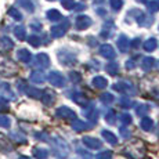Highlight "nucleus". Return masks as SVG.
I'll list each match as a JSON object with an SVG mask.
<instances>
[{"instance_id":"obj_2","label":"nucleus","mask_w":159,"mask_h":159,"mask_svg":"<svg viewBox=\"0 0 159 159\" xmlns=\"http://www.w3.org/2000/svg\"><path fill=\"white\" fill-rule=\"evenodd\" d=\"M48 62H50V60H48V57L46 56V54H38L36 58H35L36 66H40V68H46V66H48Z\"/></svg>"},{"instance_id":"obj_23","label":"nucleus","mask_w":159,"mask_h":159,"mask_svg":"<svg viewBox=\"0 0 159 159\" xmlns=\"http://www.w3.org/2000/svg\"><path fill=\"white\" fill-rule=\"evenodd\" d=\"M3 87V83H0V89H2Z\"/></svg>"},{"instance_id":"obj_17","label":"nucleus","mask_w":159,"mask_h":159,"mask_svg":"<svg viewBox=\"0 0 159 159\" xmlns=\"http://www.w3.org/2000/svg\"><path fill=\"white\" fill-rule=\"evenodd\" d=\"M43 102H44V104H47V105H48V104L53 102V94L46 93V94H44V97H43Z\"/></svg>"},{"instance_id":"obj_8","label":"nucleus","mask_w":159,"mask_h":159,"mask_svg":"<svg viewBox=\"0 0 159 159\" xmlns=\"http://www.w3.org/2000/svg\"><path fill=\"white\" fill-rule=\"evenodd\" d=\"M8 14H10V17H13L14 20H17V21L22 20V15H21V13L17 10V8H10V10H8Z\"/></svg>"},{"instance_id":"obj_5","label":"nucleus","mask_w":159,"mask_h":159,"mask_svg":"<svg viewBox=\"0 0 159 159\" xmlns=\"http://www.w3.org/2000/svg\"><path fill=\"white\" fill-rule=\"evenodd\" d=\"M30 80L35 82V83H42V82H44V73L43 72H32V75H30Z\"/></svg>"},{"instance_id":"obj_18","label":"nucleus","mask_w":159,"mask_h":159,"mask_svg":"<svg viewBox=\"0 0 159 159\" xmlns=\"http://www.w3.org/2000/svg\"><path fill=\"white\" fill-rule=\"evenodd\" d=\"M94 83H97V86H98V87H104V86H105V80H104L102 78H96V79H94Z\"/></svg>"},{"instance_id":"obj_9","label":"nucleus","mask_w":159,"mask_h":159,"mask_svg":"<svg viewBox=\"0 0 159 159\" xmlns=\"http://www.w3.org/2000/svg\"><path fill=\"white\" fill-rule=\"evenodd\" d=\"M33 155L38 159H46L47 158V151H46V149H35Z\"/></svg>"},{"instance_id":"obj_6","label":"nucleus","mask_w":159,"mask_h":159,"mask_svg":"<svg viewBox=\"0 0 159 159\" xmlns=\"http://www.w3.org/2000/svg\"><path fill=\"white\" fill-rule=\"evenodd\" d=\"M14 35L17 36L20 40H24L26 36V30L24 26H17V28H14Z\"/></svg>"},{"instance_id":"obj_21","label":"nucleus","mask_w":159,"mask_h":159,"mask_svg":"<svg viewBox=\"0 0 159 159\" xmlns=\"http://www.w3.org/2000/svg\"><path fill=\"white\" fill-rule=\"evenodd\" d=\"M98 159H111V155H107V152H104V154H101V155H100V157H98Z\"/></svg>"},{"instance_id":"obj_19","label":"nucleus","mask_w":159,"mask_h":159,"mask_svg":"<svg viewBox=\"0 0 159 159\" xmlns=\"http://www.w3.org/2000/svg\"><path fill=\"white\" fill-rule=\"evenodd\" d=\"M141 125H143V127H144V129H147V130H148V127L149 126H151V120H149V119H144V120H143L141 122Z\"/></svg>"},{"instance_id":"obj_13","label":"nucleus","mask_w":159,"mask_h":159,"mask_svg":"<svg viewBox=\"0 0 159 159\" xmlns=\"http://www.w3.org/2000/svg\"><path fill=\"white\" fill-rule=\"evenodd\" d=\"M28 42H29V44L33 46V47H38V46L40 44V40H39V38H38V36H35V35L29 36V38H28Z\"/></svg>"},{"instance_id":"obj_3","label":"nucleus","mask_w":159,"mask_h":159,"mask_svg":"<svg viewBox=\"0 0 159 159\" xmlns=\"http://www.w3.org/2000/svg\"><path fill=\"white\" fill-rule=\"evenodd\" d=\"M0 47H2L3 50H10V48L14 47V43L10 38H7V36H2V38H0Z\"/></svg>"},{"instance_id":"obj_10","label":"nucleus","mask_w":159,"mask_h":159,"mask_svg":"<svg viewBox=\"0 0 159 159\" xmlns=\"http://www.w3.org/2000/svg\"><path fill=\"white\" fill-rule=\"evenodd\" d=\"M26 93H28L30 97H33V98H39V97H40V94H42L38 89H33V87L26 89Z\"/></svg>"},{"instance_id":"obj_11","label":"nucleus","mask_w":159,"mask_h":159,"mask_svg":"<svg viewBox=\"0 0 159 159\" xmlns=\"http://www.w3.org/2000/svg\"><path fill=\"white\" fill-rule=\"evenodd\" d=\"M47 17H48V20H51V21H57V20H60V18H61V15L56 10H50L47 13Z\"/></svg>"},{"instance_id":"obj_15","label":"nucleus","mask_w":159,"mask_h":159,"mask_svg":"<svg viewBox=\"0 0 159 159\" xmlns=\"http://www.w3.org/2000/svg\"><path fill=\"white\" fill-rule=\"evenodd\" d=\"M101 50H102V54H104V56H108V57H114V56H115L114 53H111L112 48L109 47V46H104Z\"/></svg>"},{"instance_id":"obj_12","label":"nucleus","mask_w":159,"mask_h":159,"mask_svg":"<svg viewBox=\"0 0 159 159\" xmlns=\"http://www.w3.org/2000/svg\"><path fill=\"white\" fill-rule=\"evenodd\" d=\"M18 2H20L21 6H22V7H25L28 11H33V4H32V2H30V0H18Z\"/></svg>"},{"instance_id":"obj_16","label":"nucleus","mask_w":159,"mask_h":159,"mask_svg":"<svg viewBox=\"0 0 159 159\" xmlns=\"http://www.w3.org/2000/svg\"><path fill=\"white\" fill-rule=\"evenodd\" d=\"M8 109V104L7 101H6L3 97H0V112H3V111H7Z\"/></svg>"},{"instance_id":"obj_14","label":"nucleus","mask_w":159,"mask_h":159,"mask_svg":"<svg viewBox=\"0 0 159 159\" xmlns=\"http://www.w3.org/2000/svg\"><path fill=\"white\" fill-rule=\"evenodd\" d=\"M0 126L2 127H10V119L7 116L0 115Z\"/></svg>"},{"instance_id":"obj_20","label":"nucleus","mask_w":159,"mask_h":159,"mask_svg":"<svg viewBox=\"0 0 159 159\" xmlns=\"http://www.w3.org/2000/svg\"><path fill=\"white\" fill-rule=\"evenodd\" d=\"M145 47H147V50H149V48H151V50H152V48L155 47V40H152V42H148V43L145 44Z\"/></svg>"},{"instance_id":"obj_1","label":"nucleus","mask_w":159,"mask_h":159,"mask_svg":"<svg viewBox=\"0 0 159 159\" xmlns=\"http://www.w3.org/2000/svg\"><path fill=\"white\" fill-rule=\"evenodd\" d=\"M48 80H50L51 84H54V86H62L64 84V78L58 72H51L50 76H48Z\"/></svg>"},{"instance_id":"obj_4","label":"nucleus","mask_w":159,"mask_h":159,"mask_svg":"<svg viewBox=\"0 0 159 159\" xmlns=\"http://www.w3.org/2000/svg\"><path fill=\"white\" fill-rule=\"evenodd\" d=\"M17 57H18V60L22 61V62H29L30 53H29L28 50H25V48H21V50L17 53Z\"/></svg>"},{"instance_id":"obj_7","label":"nucleus","mask_w":159,"mask_h":159,"mask_svg":"<svg viewBox=\"0 0 159 159\" xmlns=\"http://www.w3.org/2000/svg\"><path fill=\"white\" fill-rule=\"evenodd\" d=\"M57 115H58V116H62V118H65V116H75L71 111H69L68 108H65V107H62V108L58 109V111H57Z\"/></svg>"},{"instance_id":"obj_22","label":"nucleus","mask_w":159,"mask_h":159,"mask_svg":"<svg viewBox=\"0 0 159 159\" xmlns=\"http://www.w3.org/2000/svg\"><path fill=\"white\" fill-rule=\"evenodd\" d=\"M20 159H30V158H28V157H21Z\"/></svg>"}]
</instances>
